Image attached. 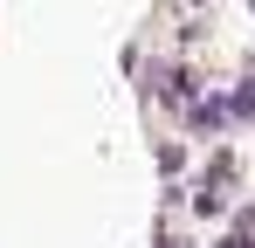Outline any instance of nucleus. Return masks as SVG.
Segmentation results:
<instances>
[{"instance_id":"obj_1","label":"nucleus","mask_w":255,"mask_h":248,"mask_svg":"<svg viewBox=\"0 0 255 248\" xmlns=\"http://www.w3.org/2000/svg\"><path fill=\"white\" fill-rule=\"evenodd\" d=\"M228 111H235V104H221V97L193 104V131H221V124H228Z\"/></svg>"},{"instance_id":"obj_2","label":"nucleus","mask_w":255,"mask_h":248,"mask_svg":"<svg viewBox=\"0 0 255 248\" xmlns=\"http://www.w3.org/2000/svg\"><path fill=\"white\" fill-rule=\"evenodd\" d=\"M235 118H255V76H242V90H235Z\"/></svg>"},{"instance_id":"obj_3","label":"nucleus","mask_w":255,"mask_h":248,"mask_svg":"<svg viewBox=\"0 0 255 248\" xmlns=\"http://www.w3.org/2000/svg\"><path fill=\"white\" fill-rule=\"evenodd\" d=\"M221 248H255V242H249V235H228V242H221Z\"/></svg>"}]
</instances>
